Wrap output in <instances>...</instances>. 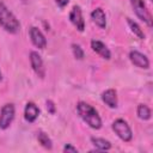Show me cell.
<instances>
[{"mask_svg": "<svg viewBox=\"0 0 153 153\" xmlns=\"http://www.w3.org/2000/svg\"><path fill=\"white\" fill-rule=\"evenodd\" d=\"M76 112L80 118L92 129L102 128V118L98 111L86 102H79L76 104Z\"/></svg>", "mask_w": 153, "mask_h": 153, "instance_id": "cell-1", "label": "cell"}, {"mask_svg": "<svg viewBox=\"0 0 153 153\" xmlns=\"http://www.w3.org/2000/svg\"><path fill=\"white\" fill-rule=\"evenodd\" d=\"M0 26L10 33H17L20 30L19 20L1 1H0Z\"/></svg>", "mask_w": 153, "mask_h": 153, "instance_id": "cell-2", "label": "cell"}, {"mask_svg": "<svg viewBox=\"0 0 153 153\" xmlns=\"http://www.w3.org/2000/svg\"><path fill=\"white\" fill-rule=\"evenodd\" d=\"M112 130L115 131V134L124 142H129L133 139V131L129 127V124L127 123V121H124L123 118H117L112 122Z\"/></svg>", "mask_w": 153, "mask_h": 153, "instance_id": "cell-3", "label": "cell"}, {"mask_svg": "<svg viewBox=\"0 0 153 153\" xmlns=\"http://www.w3.org/2000/svg\"><path fill=\"white\" fill-rule=\"evenodd\" d=\"M131 7L136 14V17L139 19H141L142 22H145L148 26H152V16L149 13V11L146 7V4L143 0H130Z\"/></svg>", "mask_w": 153, "mask_h": 153, "instance_id": "cell-4", "label": "cell"}, {"mask_svg": "<svg viewBox=\"0 0 153 153\" xmlns=\"http://www.w3.org/2000/svg\"><path fill=\"white\" fill-rule=\"evenodd\" d=\"M14 114H16V109L14 105L12 103H7L1 108L0 111V129H7L11 123L13 122L14 118Z\"/></svg>", "mask_w": 153, "mask_h": 153, "instance_id": "cell-5", "label": "cell"}, {"mask_svg": "<svg viewBox=\"0 0 153 153\" xmlns=\"http://www.w3.org/2000/svg\"><path fill=\"white\" fill-rule=\"evenodd\" d=\"M69 20H71V23L74 25V27L78 31H80V32L84 31V29H85V20H84L80 6H78V5L73 6V8L69 12Z\"/></svg>", "mask_w": 153, "mask_h": 153, "instance_id": "cell-6", "label": "cell"}, {"mask_svg": "<svg viewBox=\"0 0 153 153\" xmlns=\"http://www.w3.org/2000/svg\"><path fill=\"white\" fill-rule=\"evenodd\" d=\"M30 63H31V67H32L33 72L41 79H43L45 76V67H44V63H43V60H42L41 55L37 51H31L30 53Z\"/></svg>", "mask_w": 153, "mask_h": 153, "instance_id": "cell-7", "label": "cell"}, {"mask_svg": "<svg viewBox=\"0 0 153 153\" xmlns=\"http://www.w3.org/2000/svg\"><path fill=\"white\" fill-rule=\"evenodd\" d=\"M29 35H30V39L32 42V44L38 48V49H44L47 47V39L44 37V35L42 33V31L36 27V26H32L30 27L29 30Z\"/></svg>", "mask_w": 153, "mask_h": 153, "instance_id": "cell-8", "label": "cell"}, {"mask_svg": "<svg viewBox=\"0 0 153 153\" xmlns=\"http://www.w3.org/2000/svg\"><path fill=\"white\" fill-rule=\"evenodd\" d=\"M129 60L131 61V63L134 66H136L139 68H142V69L149 68V60H148V57L145 54H142V53H140L137 50H131L129 53Z\"/></svg>", "mask_w": 153, "mask_h": 153, "instance_id": "cell-9", "label": "cell"}, {"mask_svg": "<svg viewBox=\"0 0 153 153\" xmlns=\"http://www.w3.org/2000/svg\"><path fill=\"white\" fill-rule=\"evenodd\" d=\"M38 115H39L38 106L35 103L29 102L25 105V109H24V118H25V121L29 122V123H32V122H35L37 120Z\"/></svg>", "mask_w": 153, "mask_h": 153, "instance_id": "cell-10", "label": "cell"}, {"mask_svg": "<svg viewBox=\"0 0 153 153\" xmlns=\"http://www.w3.org/2000/svg\"><path fill=\"white\" fill-rule=\"evenodd\" d=\"M91 48H92L93 51H96V53H97L99 56H102L103 59L110 60L111 53H110V50L108 49V47H106L103 42H100V41H98V39H93V41H91Z\"/></svg>", "mask_w": 153, "mask_h": 153, "instance_id": "cell-11", "label": "cell"}, {"mask_svg": "<svg viewBox=\"0 0 153 153\" xmlns=\"http://www.w3.org/2000/svg\"><path fill=\"white\" fill-rule=\"evenodd\" d=\"M100 97H102V100L109 108H111V109L117 108V103H118V100H117V92L114 88H109V90L104 91Z\"/></svg>", "mask_w": 153, "mask_h": 153, "instance_id": "cell-12", "label": "cell"}, {"mask_svg": "<svg viewBox=\"0 0 153 153\" xmlns=\"http://www.w3.org/2000/svg\"><path fill=\"white\" fill-rule=\"evenodd\" d=\"M91 18H92L93 23L97 26H99L100 29H105V26H106V16H105V12L100 7H97L91 12Z\"/></svg>", "mask_w": 153, "mask_h": 153, "instance_id": "cell-13", "label": "cell"}, {"mask_svg": "<svg viewBox=\"0 0 153 153\" xmlns=\"http://www.w3.org/2000/svg\"><path fill=\"white\" fill-rule=\"evenodd\" d=\"M91 142L99 151H109L111 148L110 141H108L105 139H102V137H94V136H92L91 137Z\"/></svg>", "mask_w": 153, "mask_h": 153, "instance_id": "cell-14", "label": "cell"}, {"mask_svg": "<svg viewBox=\"0 0 153 153\" xmlns=\"http://www.w3.org/2000/svg\"><path fill=\"white\" fill-rule=\"evenodd\" d=\"M127 22H128V25H129L131 32H133L137 38L145 39V32L142 31V29L140 27V25H139L136 22H134L133 19H130V18H127Z\"/></svg>", "mask_w": 153, "mask_h": 153, "instance_id": "cell-15", "label": "cell"}, {"mask_svg": "<svg viewBox=\"0 0 153 153\" xmlns=\"http://www.w3.org/2000/svg\"><path fill=\"white\" fill-rule=\"evenodd\" d=\"M136 114H137V117H139L140 120H142V121H147V120H149L151 116H152L151 109H149L147 105H145V104H140V105L137 106Z\"/></svg>", "mask_w": 153, "mask_h": 153, "instance_id": "cell-16", "label": "cell"}, {"mask_svg": "<svg viewBox=\"0 0 153 153\" xmlns=\"http://www.w3.org/2000/svg\"><path fill=\"white\" fill-rule=\"evenodd\" d=\"M37 140H38V142H39L44 148L51 149L53 142H51L50 137L48 136V134H45L44 131H38V134H37Z\"/></svg>", "mask_w": 153, "mask_h": 153, "instance_id": "cell-17", "label": "cell"}, {"mask_svg": "<svg viewBox=\"0 0 153 153\" xmlns=\"http://www.w3.org/2000/svg\"><path fill=\"white\" fill-rule=\"evenodd\" d=\"M72 50H73V55L75 59L81 60L84 57V50L79 44H72Z\"/></svg>", "mask_w": 153, "mask_h": 153, "instance_id": "cell-18", "label": "cell"}, {"mask_svg": "<svg viewBox=\"0 0 153 153\" xmlns=\"http://www.w3.org/2000/svg\"><path fill=\"white\" fill-rule=\"evenodd\" d=\"M47 110L50 114H55V104L53 100H47Z\"/></svg>", "mask_w": 153, "mask_h": 153, "instance_id": "cell-19", "label": "cell"}, {"mask_svg": "<svg viewBox=\"0 0 153 153\" xmlns=\"http://www.w3.org/2000/svg\"><path fill=\"white\" fill-rule=\"evenodd\" d=\"M63 152H73V153H75V152H78V148L72 146V145H69V143H67L63 147Z\"/></svg>", "mask_w": 153, "mask_h": 153, "instance_id": "cell-20", "label": "cell"}, {"mask_svg": "<svg viewBox=\"0 0 153 153\" xmlns=\"http://www.w3.org/2000/svg\"><path fill=\"white\" fill-rule=\"evenodd\" d=\"M55 2L57 4L59 7H65V6H67V4L69 2V0H55Z\"/></svg>", "mask_w": 153, "mask_h": 153, "instance_id": "cell-21", "label": "cell"}, {"mask_svg": "<svg viewBox=\"0 0 153 153\" xmlns=\"http://www.w3.org/2000/svg\"><path fill=\"white\" fill-rule=\"evenodd\" d=\"M1 79H2V74H1V71H0V81H1Z\"/></svg>", "mask_w": 153, "mask_h": 153, "instance_id": "cell-22", "label": "cell"}]
</instances>
